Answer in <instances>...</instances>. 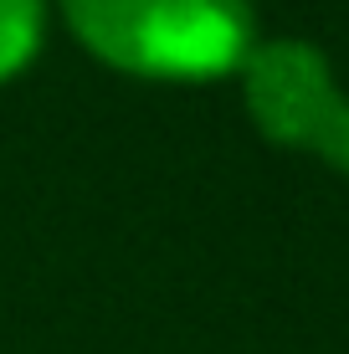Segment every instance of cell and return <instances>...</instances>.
<instances>
[{"label":"cell","instance_id":"obj_4","mask_svg":"<svg viewBox=\"0 0 349 354\" xmlns=\"http://www.w3.org/2000/svg\"><path fill=\"white\" fill-rule=\"evenodd\" d=\"M314 149H323L339 169H349V103H339L329 113V124L319 129V139H314Z\"/></svg>","mask_w":349,"mask_h":354},{"label":"cell","instance_id":"obj_3","mask_svg":"<svg viewBox=\"0 0 349 354\" xmlns=\"http://www.w3.org/2000/svg\"><path fill=\"white\" fill-rule=\"evenodd\" d=\"M36 46V0H0V77H10Z\"/></svg>","mask_w":349,"mask_h":354},{"label":"cell","instance_id":"obj_1","mask_svg":"<svg viewBox=\"0 0 349 354\" xmlns=\"http://www.w3.org/2000/svg\"><path fill=\"white\" fill-rule=\"evenodd\" d=\"M67 16L108 62L154 77H211L247 46L242 0H67Z\"/></svg>","mask_w":349,"mask_h":354},{"label":"cell","instance_id":"obj_2","mask_svg":"<svg viewBox=\"0 0 349 354\" xmlns=\"http://www.w3.org/2000/svg\"><path fill=\"white\" fill-rule=\"evenodd\" d=\"M334 108H339V97L308 46H272L252 62V113L262 118L272 139L314 144Z\"/></svg>","mask_w":349,"mask_h":354}]
</instances>
